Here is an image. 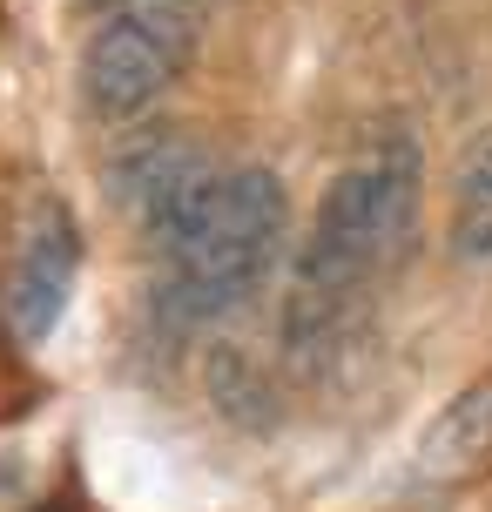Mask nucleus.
I'll return each instance as SVG.
<instances>
[{
    "label": "nucleus",
    "mask_w": 492,
    "mask_h": 512,
    "mask_svg": "<svg viewBox=\"0 0 492 512\" xmlns=\"http://www.w3.org/2000/svg\"><path fill=\"white\" fill-rule=\"evenodd\" d=\"M418 189H425V155L405 128H385L358 162H344L317 203L311 230L290 256L284 290V351L297 364H317L351 331L364 290L378 270L398 263L418 223Z\"/></svg>",
    "instance_id": "f257e3e1"
},
{
    "label": "nucleus",
    "mask_w": 492,
    "mask_h": 512,
    "mask_svg": "<svg viewBox=\"0 0 492 512\" xmlns=\"http://www.w3.org/2000/svg\"><path fill=\"white\" fill-rule=\"evenodd\" d=\"M284 256H290V189L277 169L243 162V169L223 176L196 236L162 256L156 304L182 331L223 324L243 304H257L263 283L284 270Z\"/></svg>",
    "instance_id": "f03ea898"
},
{
    "label": "nucleus",
    "mask_w": 492,
    "mask_h": 512,
    "mask_svg": "<svg viewBox=\"0 0 492 512\" xmlns=\"http://www.w3.org/2000/svg\"><path fill=\"white\" fill-rule=\"evenodd\" d=\"M196 54V27L176 7H129L88 34L75 68L81 108L95 122H135L169 95Z\"/></svg>",
    "instance_id": "7ed1b4c3"
},
{
    "label": "nucleus",
    "mask_w": 492,
    "mask_h": 512,
    "mask_svg": "<svg viewBox=\"0 0 492 512\" xmlns=\"http://www.w3.org/2000/svg\"><path fill=\"white\" fill-rule=\"evenodd\" d=\"M223 162H209L196 142H182V135H156V142H135L108 162V189H115V203L129 216L135 230L149 236L162 256L182 250L196 223L209 216L216 203V189H223Z\"/></svg>",
    "instance_id": "20e7f679"
},
{
    "label": "nucleus",
    "mask_w": 492,
    "mask_h": 512,
    "mask_svg": "<svg viewBox=\"0 0 492 512\" xmlns=\"http://www.w3.org/2000/svg\"><path fill=\"white\" fill-rule=\"evenodd\" d=\"M81 283V230L75 209L61 196H41L27 209L21 236H14V256H7V283H0V317L21 344H48L61 331V317L75 304Z\"/></svg>",
    "instance_id": "39448f33"
},
{
    "label": "nucleus",
    "mask_w": 492,
    "mask_h": 512,
    "mask_svg": "<svg viewBox=\"0 0 492 512\" xmlns=\"http://www.w3.org/2000/svg\"><path fill=\"white\" fill-rule=\"evenodd\" d=\"M486 459H492V371L472 378L425 425V438H418V452H412V486H452V479L479 472Z\"/></svg>",
    "instance_id": "423d86ee"
},
{
    "label": "nucleus",
    "mask_w": 492,
    "mask_h": 512,
    "mask_svg": "<svg viewBox=\"0 0 492 512\" xmlns=\"http://www.w3.org/2000/svg\"><path fill=\"white\" fill-rule=\"evenodd\" d=\"M445 243L459 263H492V128H472L452 162V216Z\"/></svg>",
    "instance_id": "0eeeda50"
},
{
    "label": "nucleus",
    "mask_w": 492,
    "mask_h": 512,
    "mask_svg": "<svg viewBox=\"0 0 492 512\" xmlns=\"http://www.w3.org/2000/svg\"><path fill=\"white\" fill-rule=\"evenodd\" d=\"M88 7H122L129 14V7H169V0H88Z\"/></svg>",
    "instance_id": "6e6552de"
}]
</instances>
